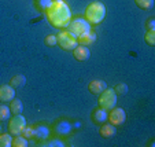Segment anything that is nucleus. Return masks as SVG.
I'll use <instances>...</instances> for the list:
<instances>
[{
	"mask_svg": "<svg viewBox=\"0 0 155 147\" xmlns=\"http://www.w3.org/2000/svg\"><path fill=\"white\" fill-rule=\"evenodd\" d=\"M54 3V0H35V6L37 10L45 12L51 7V4Z\"/></svg>",
	"mask_w": 155,
	"mask_h": 147,
	"instance_id": "18",
	"label": "nucleus"
},
{
	"mask_svg": "<svg viewBox=\"0 0 155 147\" xmlns=\"http://www.w3.org/2000/svg\"><path fill=\"white\" fill-rule=\"evenodd\" d=\"M25 84H26V77L24 74H17V76H14L10 80V85H12L14 88H21Z\"/></svg>",
	"mask_w": 155,
	"mask_h": 147,
	"instance_id": "17",
	"label": "nucleus"
},
{
	"mask_svg": "<svg viewBox=\"0 0 155 147\" xmlns=\"http://www.w3.org/2000/svg\"><path fill=\"white\" fill-rule=\"evenodd\" d=\"M117 96L114 88H106L102 94L99 95V99H97V103H99V107L104 110H111L117 106Z\"/></svg>",
	"mask_w": 155,
	"mask_h": 147,
	"instance_id": "4",
	"label": "nucleus"
},
{
	"mask_svg": "<svg viewBox=\"0 0 155 147\" xmlns=\"http://www.w3.org/2000/svg\"><path fill=\"white\" fill-rule=\"evenodd\" d=\"M15 98V88L10 84L0 85V102H11Z\"/></svg>",
	"mask_w": 155,
	"mask_h": 147,
	"instance_id": "9",
	"label": "nucleus"
},
{
	"mask_svg": "<svg viewBox=\"0 0 155 147\" xmlns=\"http://www.w3.org/2000/svg\"><path fill=\"white\" fill-rule=\"evenodd\" d=\"M99 133H100V136L102 138H104V139H110V138H113V136H115V133H117V129H115V127L113 125V124H104L103 122V125L100 127V129H99Z\"/></svg>",
	"mask_w": 155,
	"mask_h": 147,
	"instance_id": "15",
	"label": "nucleus"
},
{
	"mask_svg": "<svg viewBox=\"0 0 155 147\" xmlns=\"http://www.w3.org/2000/svg\"><path fill=\"white\" fill-rule=\"evenodd\" d=\"M12 146V135L11 133H2L0 135V147H11Z\"/></svg>",
	"mask_w": 155,
	"mask_h": 147,
	"instance_id": "19",
	"label": "nucleus"
},
{
	"mask_svg": "<svg viewBox=\"0 0 155 147\" xmlns=\"http://www.w3.org/2000/svg\"><path fill=\"white\" fill-rule=\"evenodd\" d=\"M114 91L117 95H125L126 92H128V85L126 84H124V82H121V84H117V85L114 87Z\"/></svg>",
	"mask_w": 155,
	"mask_h": 147,
	"instance_id": "26",
	"label": "nucleus"
},
{
	"mask_svg": "<svg viewBox=\"0 0 155 147\" xmlns=\"http://www.w3.org/2000/svg\"><path fill=\"white\" fill-rule=\"evenodd\" d=\"M21 135L24 136V138H26L28 140H29V139H32L33 138V127H25L24 128V131H22V133H21Z\"/></svg>",
	"mask_w": 155,
	"mask_h": 147,
	"instance_id": "27",
	"label": "nucleus"
},
{
	"mask_svg": "<svg viewBox=\"0 0 155 147\" xmlns=\"http://www.w3.org/2000/svg\"><path fill=\"white\" fill-rule=\"evenodd\" d=\"M107 120L110 121V124H113L114 127H118V125H122L126 121V113L122 107H114V109L110 110L108 113Z\"/></svg>",
	"mask_w": 155,
	"mask_h": 147,
	"instance_id": "7",
	"label": "nucleus"
},
{
	"mask_svg": "<svg viewBox=\"0 0 155 147\" xmlns=\"http://www.w3.org/2000/svg\"><path fill=\"white\" fill-rule=\"evenodd\" d=\"M106 88H107V84L103 80H94V81H91L88 84V89L94 95H100Z\"/></svg>",
	"mask_w": 155,
	"mask_h": 147,
	"instance_id": "11",
	"label": "nucleus"
},
{
	"mask_svg": "<svg viewBox=\"0 0 155 147\" xmlns=\"http://www.w3.org/2000/svg\"><path fill=\"white\" fill-rule=\"evenodd\" d=\"M135 4L141 10H151L154 7V0H135Z\"/></svg>",
	"mask_w": 155,
	"mask_h": 147,
	"instance_id": "22",
	"label": "nucleus"
},
{
	"mask_svg": "<svg viewBox=\"0 0 155 147\" xmlns=\"http://www.w3.org/2000/svg\"><path fill=\"white\" fill-rule=\"evenodd\" d=\"M144 41H146V44H148L150 47H154L155 45V29L147 30L144 33Z\"/></svg>",
	"mask_w": 155,
	"mask_h": 147,
	"instance_id": "20",
	"label": "nucleus"
},
{
	"mask_svg": "<svg viewBox=\"0 0 155 147\" xmlns=\"http://www.w3.org/2000/svg\"><path fill=\"white\" fill-rule=\"evenodd\" d=\"M56 41H58L59 47L64 51H73L78 45L77 36L73 35L70 30H62V32H59L56 35Z\"/></svg>",
	"mask_w": 155,
	"mask_h": 147,
	"instance_id": "3",
	"label": "nucleus"
},
{
	"mask_svg": "<svg viewBox=\"0 0 155 147\" xmlns=\"http://www.w3.org/2000/svg\"><path fill=\"white\" fill-rule=\"evenodd\" d=\"M40 146H45V147H63L64 143L62 140H59V139H54V140H48V142L44 140V143H40Z\"/></svg>",
	"mask_w": 155,
	"mask_h": 147,
	"instance_id": "24",
	"label": "nucleus"
},
{
	"mask_svg": "<svg viewBox=\"0 0 155 147\" xmlns=\"http://www.w3.org/2000/svg\"><path fill=\"white\" fill-rule=\"evenodd\" d=\"M50 128L43 124H37L33 127V138L37 139L38 142H44L50 138Z\"/></svg>",
	"mask_w": 155,
	"mask_h": 147,
	"instance_id": "8",
	"label": "nucleus"
},
{
	"mask_svg": "<svg viewBox=\"0 0 155 147\" xmlns=\"http://www.w3.org/2000/svg\"><path fill=\"white\" fill-rule=\"evenodd\" d=\"M77 40H78V44L89 47V45L95 44V41H96V33L91 29L89 32H87V33H84V35H81L80 37H77Z\"/></svg>",
	"mask_w": 155,
	"mask_h": 147,
	"instance_id": "12",
	"label": "nucleus"
},
{
	"mask_svg": "<svg viewBox=\"0 0 155 147\" xmlns=\"http://www.w3.org/2000/svg\"><path fill=\"white\" fill-rule=\"evenodd\" d=\"M10 110H11V114H21V113L24 112V105H22V102H21L19 99H12L11 102H10Z\"/></svg>",
	"mask_w": 155,
	"mask_h": 147,
	"instance_id": "16",
	"label": "nucleus"
},
{
	"mask_svg": "<svg viewBox=\"0 0 155 147\" xmlns=\"http://www.w3.org/2000/svg\"><path fill=\"white\" fill-rule=\"evenodd\" d=\"M146 29L147 30L155 29V18H150V19L147 21V22H146Z\"/></svg>",
	"mask_w": 155,
	"mask_h": 147,
	"instance_id": "28",
	"label": "nucleus"
},
{
	"mask_svg": "<svg viewBox=\"0 0 155 147\" xmlns=\"http://www.w3.org/2000/svg\"><path fill=\"white\" fill-rule=\"evenodd\" d=\"M107 117H108V113L107 110L102 109V107H96V109L92 112L91 114V118L95 124H103L107 121Z\"/></svg>",
	"mask_w": 155,
	"mask_h": 147,
	"instance_id": "13",
	"label": "nucleus"
},
{
	"mask_svg": "<svg viewBox=\"0 0 155 147\" xmlns=\"http://www.w3.org/2000/svg\"><path fill=\"white\" fill-rule=\"evenodd\" d=\"M91 26L92 25L89 24L85 18L78 17V18H74V19L71 18L70 24H69V26H68V30H70L73 35H76L77 37H80L81 35L89 32V30H91Z\"/></svg>",
	"mask_w": 155,
	"mask_h": 147,
	"instance_id": "5",
	"label": "nucleus"
},
{
	"mask_svg": "<svg viewBox=\"0 0 155 147\" xmlns=\"http://www.w3.org/2000/svg\"><path fill=\"white\" fill-rule=\"evenodd\" d=\"M44 44L48 45V47H55L58 45V41H56V36L55 35H48L44 38Z\"/></svg>",
	"mask_w": 155,
	"mask_h": 147,
	"instance_id": "25",
	"label": "nucleus"
},
{
	"mask_svg": "<svg viewBox=\"0 0 155 147\" xmlns=\"http://www.w3.org/2000/svg\"><path fill=\"white\" fill-rule=\"evenodd\" d=\"M84 18L91 25H99L106 18V6L102 2H92L85 8Z\"/></svg>",
	"mask_w": 155,
	"mask_h": 147,
	"instance_id": "2",
	"label": "nucleus"
},
{
	"mask_svg": "<svg viewBox=\"0 0 155 147\" xmlns=\"http://www.w3.org/2000/svg\"><path fill=\"white\" fill-rule=\"evenodd\" d=\"M12 147H28V139L22 135H17L12 139Z\"/></svg>",
	"mask_w": 155,
	"mask_h": 147,
	"instance_id": "21",
	"label": "nucleus"
},
{
	"mask_svg": "<svg viewBox=\"0 0 155 147\" xmlns=\"http://www.w3.org/2000/svg\"><path fill=\"white\" fill-rule=\"evenodd\" d=\"M45 17H47L48 22L54 28H58V29L68 28L71 18H73L70 7L63 0H54L51 7L45 11Z\"/></svg>",
	"mask_w": 155,
	"mask_h": 147,
	"instance_id": "1",
	"label": "nucleus"
},
{
	"mask_svg": "<svg viewBox=\"0 0 155 147\" xmlns=\"http://www.w3.org/2000/svg\"><path fill=\"white\" fill-rule=\"evenodd\" d=\"M11 117V110L6 105H0V121H7Z\"/></svg>",
	"mask_w": 155,
	"mask_h": 147,
	"instance_id": "23",
	"label": "nucleus"
},
{
	"mask_svg": "<svg viewBox=\"0 0 155 147\" xmlns=\"http://www.w3.org/2000/svg\"><path fill=\"white\" fill-rule=\"evenodd\" d=\"M54 129H55V132L58 135H69L71 131V124L66 120H61L58 122H55Z\"/></svg>",
	"mask_w": 155,
	"mask_h": 147,
	"instance_id": "14",
	"label": "nucleus"
},
{
	"mask_svg": "<svg viewBox=\"0 0 155 147\" xmlns=\"http://www.w3.org/2000/svg\"><path fill=\"white\" fill-rule=\"evenodd\" d=\"M26 118L24 117L22 114H15L11 120L8 121V132L11 133L12 136L21 135L24 128L26 127Z\"/></svg>",
	"mask_w": 155,
	"mask_h": 147,
	"instance_id": "6",
	"label": "nucleus"
},
{
	"mask_svg": "<svg viewBox=\"0 0 155 147\" xmlns=\"http://www.w3.org/2000/svg\"><path fill=\"white\" fill-rule=\"evenodd\" d=\"M73 56H74V59H76V61L84 62V61H87V59H89V56H91V52H89V48H88V47L78 44L73 50Z\"/></svg>",
	"mask_w": 155,
	"mask_h": 147,
	"instance_id": "10",
	"label": "nucleus"
},
{
	"mask_svg": "<svg viewBox=\"0 0 155 147\" xmlns=\"http://www.w3.org/2000/svg\"><path fill=\"white\" fill-rule=\"evenodd\" d=\"M0 132H2V125H0Z\"/></svg>",
	"mask_w": 155,
	"mask_h": 147,
	"instance_id": "29",
	"label": "nucleus"
}]
</instances>
